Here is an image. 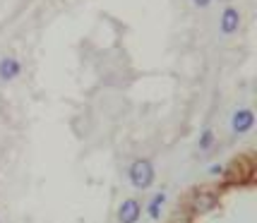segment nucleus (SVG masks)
<instances>
[{
    "instance_id": "nucleus-1",
    "label": "nucleus",
    "mask_w": 257,
    "mask_h": 223,
    "mask_svg": "<svg viewBox=\"0 0 257 223\" xmlns=\"http://www.w3.org/2000/svg\"><path fill=\"white\" fill-rule=\"evenodd\" d=\"M127 175H130V182H133L135 190H147L157 178V170H154V163L149 158H137L130 166Z\"/></svg>"
},
{
    "instance_id": "nucleus-2",
    "label": "nucleus",
    "mask_w": 257,
    "mask_h": 223,
    "mask_svg": "<svg viewBox=\"0 0 257 223\" xmlns=\"http://www.w3.org/2000/svg\"><path fill=\"white\" fill-rule=\"evenodd\" d=\"M252 125H255V113H252V108H238V111L231 115V130H233V134L250 132Z\"/></svg>"
},
{
    "instance_id": "nucleus-3",
    "label": "nucleus",
    "mask_w": 257,
    "mask_h": 223,
    "mask_svg": "<svg viewBox=\"0 0 257 223\" xmlns=\"http://www.w3.org/2000/svg\"><path fill=\"white\" fill-rule=\"evenodd\" d=\"M22 75V63L15 56L0 58V82H15Z\"/></svg>"
},
{
    "instance_id": "nucleus-4",
    "label": "nucleus",
    "mask_w": 257,
    "mask_h": 223,
    "mask_svg": "<svg viewBox=\"0 0 257 223\" xmlns=\"http://www.w3.org/2000/svg\"><path fill=\"white\" fill-rule=\"evenodd\" d=\"M219 29L224 36H231L240 29V12L235 10V8H226L221 12V17H219Z\"/></svg>"
},
{
    "instance_id": "nucleus-5",
    "label": "nucleus",
    "mask_w": 257,
    "mask_h": 223,
    "mask_svg": "<svg viewBox=\"0 0 257 223\" xmlns=\"http://www.w3.org/2000/svg\"><path fill=\"white\" fill-rule=\"evenodd\" d=\"M190 206H192V211H197V213L212 211L214 206H216V194L214 192H204V190L195 192L190 199Z\"/></svg>"
},
{
    "instance_id": "nucleus-6",
    "label": "nucleus",
    "mask_w": 257,
    "mask_h": 223,
    "mask_svg": "<svg viewBox=\"0 0 257 223\" xmlns=\"http://www.w3.org/2000/svg\"><path fill=\"white\" fill-rule=\"evenodd\" d=\"M140 213H142L140 201L137 199H125L123 204H120V209H118V221L120 223H137Z\"/></svg>"
},
{
    "instance_id": "nucleus-7",
    "label": "nucleus",
    "mask_w": 257,
    "mask_h": 223,
    "mask_svg": "<svg viewBox=\"0 0 257 223\" xmlns=\"http://www.w3.org/2000/svg\"><path fill=\"white\" fill-rule=\"evenodd\" d=\"M164 201H166V194H164V192H157V194L152 197V201L147 204V213H149V218H154V221H157L159 216H161V206H164Z\"/></svg>"
},
{
    "instance_id": "nucleus-8",
    "label": "nucleus",
    "mask_w": 257,
    "mask_h": 223,
    "mask_svg": "<svg viewBox=\"0 0 257 223\" xmlns=\"http://www.w3.org/2000/svg\"><path fill=\"white\" fill-rule=\"evenodd\" d=\"M214 139H216V137H214V130H204V132L200 134V142H197V146H200L202 151H207V149L214 144Z\"/></svg>"
},
{
    "instance_id": "nucleus-9",
    "label": "nucleus",
    "mask_w": 257,
    "mask_h": 223,
    "mask_svg": "<svg viewBox=\"0 0 257 223\" xmlns=\"http://www.w3.org/2000/svg\"><path fill=\"white\" fill-rule=\"evenodd\" d=\"M192 5H195V8H200V10H204V8H209V5H212V0H192Z\"/></svg>"
},
{
    "instance_id": "nucleus-10",
    "label": "nucleus",
    "mask_w": 257,
    "mask_h": 223,
    "mask_svg": "<svg viewBox=\"0 0 257 223\" xmlns=\"http://www.w3.org/2000/svg\"><path fill=\"white\" fill-rule=\"evenodd\" d=\"M209 173H212V175H216V173H221V166H212V168H209Z\"/></svg>"
}]
</instances>
